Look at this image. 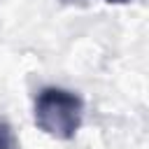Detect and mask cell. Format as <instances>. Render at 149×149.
I'll use <instances>...</instances> for the list:
<instances>
[{"label":"cell","mask_w":149,"mask_h":149,"mask_svg":"<svg viewBox=\"0 0 149 149\" xmlns=\"http://www.w3.org/2000/svg\"><path fill=\"white\" fill-rule=\"evenodd\" d=\"M35 126L56 140H72L84 121V100L61 86H44L33 105Z\"/></svg>","instance_id":"cell-1"},{"label":"cell","mask_w":149,"mask_h":149,"mask_svg":"<svg viewBox=\"0 0 149 149\" xmlns=\"http://www.w3.org/2000/svg\"><path fill=\"white\" fill-rule=\"evenodd\" d=\"M0 149H16V135L5 119H0Z\"/></svg>","instance_id":"cell-2"},{"label":"cell","mask_w":149,"mask_h":149,"mask_svg":"<svg viewBox=\"0 0 149 149\" xmlns=\"http://www.w3.org/2000/svg\"><path fill=\"white\" fill-rule=\"evenodd\" d=\"M107 2H112V5H123V2H130V0H107Z\"/></svg>","instance_id":"cell-3"},{"label":"cell","mask_w":149,"mask_h":149,"mask_svg":"<svg viewBox=\"0 0 149 149\" xmlns=\"http://www.w3.org/2000/svg\"><path fill=\"white\" fill-rule=\"evenodd\" d=\"M65 2H79V0H65Z\"/></svg>","instance_id":"cell-4"}]
</instances>
